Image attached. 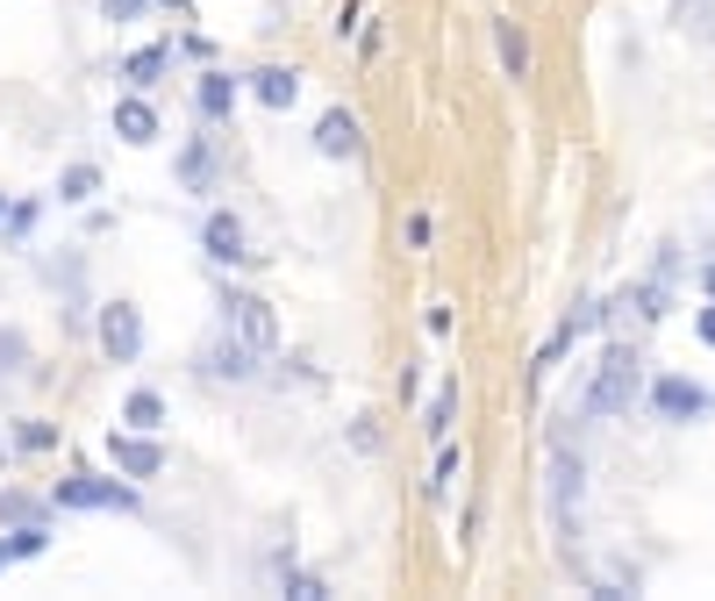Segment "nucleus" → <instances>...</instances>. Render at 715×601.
I'll return each instance as SVG.
<instances>
[{"label": "nucleus", "mask_w": 715, "mask_h": 601, "mask_svg": "<svg viewBox=\"0 0 715 601\" xmlns=\"http://www.w3.org/2000/svg\"><path fill=\"white\" fill-rule=\"evenodd\" d=\"M251 93H258L265 108H279V115H287V108L301 101V72H293V65H258V72H251Z\"/></svg>", "instance_id": "obj_10"}, {"label": "nucleus", "mask_w": 715, "mask_h": 601, "mask_svg": "<svg viewBox=\"0 0 715 601\" xmlns=\"http://www.w3.org/2000/svg\"><path fill=\"white\" fill-rule=\"evenodd\" d=\"M0 515H8V523H43V509H36L29 494H0Z\"/></svg>", "instance_id": "obj_23"}, {"label": "nucleus", "mask_w": 715, "mask_h": 601, "mask_svg": "<svg viewBox=\"0 0 715 601\" xmlns=\"http://www.w3.org/2000/svg\"><path fill=\"white\" fill-rule=\"evenodd\" d=\"M15 559H22V544H15V537H8V544H0V573L15 566Z\"/></svg>", "instance_id": "obj_25"}, {"label": "nucleus", "mask_w": 715, "mask_h": 601, "mask_svg": "<svg viewBox=\"0 0 715 601\" xmlns=\"http://www.w3.org/2000/svg\"><path fill=\"white\" fill-rule=\"evenodd\" d=\"M315 151H323V158H358V151H365V129H358L351 108H329V115L315 122Z\"/></svg>", "instance_id": "obj_9"}, {"label": "nucleus", "mask_w": 715, "mask_h": 601, "mask_svg": "<svg viewBox=\"0 0 715 601\" xmlns=\"http://www.w3.org/2000/svg\"><path fill=\"white\" fill-rule=\"evenodd\" d=\"M237 93H243V79H229V72H201V115L208 122L237 115Z\"/></svg>", "instance_id": "obj_12"}, {"label": "nucleus", "mask_w": 715, "mask_h": 601, "mask_svg": "<svg viewBox=\"0 0 715 601\" xmlns=\"http://www.w3.org/2000/svg\"><path fill=\"white\" fill-rule=\"evenodd\" d=\"M115 137H122V143H158V108L137 101V93H129V101H115Z\"/></svg>", "instance_id": "obj_11"}, {"label": "nucleus", "mask_w": 715, "mask_h": 601, "mask_svg": "<svg viewBox=\"0 0 715 601\" xmlns=\"http://www.w3.org/2000/svg\"><path fill=\"white\" fill-rule=\"evenodd\" d=\"M637 401V351L630 343H615L609 359H601L594 387H587V415H623Z\"/></svg>", "instance_id": "obj_2"}, {"label": "nucleus", "mask_w": 715, "mask_h": 601, "mask_svg": "<svg viewBox=\"0 0 715 601\" xmlns=\"http://www.w3.org/2000/svg\"><path fill=\"white\" fill-rule=\"evenodd\" d=\"M451 480H459V451L443 445V459H437V480H429V501H451Z\"/></svg>", "instance_id": "obj_20"}, {"label": "nucleus", "mask_w": 715, "mask_h": 601, "mask_svg": "<svg viewBox=\"0 0 715 601\" xmlns=\"http://www.w3.org/2000/svg\"><path fill=\"white\" fill-rule=\"evenodd\" d=\"M108 459H115L122 480H158L165 473V445L143 437V429H108Z\"/></svg>", "instance_id": "obj_3"}, {"label": "nucleus", "mask_w": 715, "mask_h": 601, "mask_svg": "<svg viewBox=\"0 0 715 601\" xmlns=\"http://www.w3.org/2000/svg\"><path fill=\"white\" fill-rule=\"evenodd\" d=\"M165 72H172V51H165V43H151V51H129V58H122V79H129V86H158Z\"/></svg>", "instance_id": "obj_14"}, {"label": "nucleus", "mask_w": 715, "mask_h": 601, "mask_svg": "<svg viewBox=\"0 0 715 601\" xmlns=\"http://www.w3.org/2000/svg\"><path fill=\"white\" fill-rule=\"evenodd\" d=\"M101 351L115 365L143 359V309H137V301H108V309H101Z\"/></svg>", "instance_id": "obj_4"}, {"label": "nucleus", "mask_w": 715, "mask_h": 601, "mask_svg": "<svg viewBox=\"0 0 715 601\" xmlns=\"http://www.w3.org/2000/svg\"><path fill=\"white\" fill-rule=\"evenodd\" d=\"M122 423H129V429H143V437H158V429H165V401H158L151 387H137V395L122 401Z\"/></svg>", "instance_id": "obj_15"}, {"label": "nucleus", "mask_w": 715, "mask_h": 601, "mask_svg": "<svg viewBox=\"0 0 715 601\" xmlns=\"http://www.w3.org/2000/svg\"><path fill=\"white\" fill-rule=\"evenodd\" d=\"M179 179H187L193 193H215V151H208V137H193L187 151H179Z\"/></svg>", "instance_id": "obj_13"}, {"label": "nucleus", "mask_w": 715, "mask_h": 601, "mask_svg": "<svg viewBox=\"0 0 715 601\" xmlns=\"http://www.w3.org/2000/svg\"><path fill=\"white\" fill-rule=\"evenodd\" d=\"M51 437H58V429H51V423H36V415L15 429V445H22V451H51Z\"/></svg>", "instance_id": "obj_22"}, {"label": "nucleus", "mask_w": 715, "mask_h": 601, "mask_svg": "<svg viewBox=\"0 0 715 601\" xmlns=\"http://www.w3.org/2000/svg\"><path fill=\"white\" fill-rule=\"evenodd\" d=\"M494 43H501V65H509V79H529V36L515 29V22H494Z\"/></svg>", "instance_id": "obj_16"}, {"label": "nucleus", "mask_w": 715, "mask_h": 601, "mask_svg": "<svg viewBox=\"0 0 715 601\" xmlns=\"http://www.w3.org/2000/svg\"><path fill=\"white\" fill-rule=\"evenodd\" d=\"M701 287H708V301H715V258H708V265H701Z\"/></svg>", "instance_id": "obj_27"}, {"label": "nucleus", "mask_w": 715, "mask_h": 601, "mask_svg": "<svg viewBox=\"0 0 715 601\" xmlns=\"http://www.w3.org/2000/svg\"><path fill=\"white\" fill-rule=\"evenodd\" d=\"M165 8H179V15H187V8H193V0H165Z\"/></svg>", "instance_id": "obj_28"}, {"label": "nucleus", "mask_w": 715, "mask_h": 601, "mask_svg": "<svg viewBox=\"0 0 715 601\" xmlns=\"http://www.w3.org/2000/svg\"><path fill=\"white\" fill-rule=\"evenodd\" d=\"M222 329H237L243 343H251L258 359H265V351H273L279 343V323H273V301H258V293H243V287H222Z\"/></svg>", "instance_id": "obj_1"}, {"label": "nucleus", "mask_w": 715, "mask_h": 601, "mask_svg": "<svg viewBox=\"0 0 715 601\" xmlns=\"http://www.w3.org/2000/svg\"><path fill=\"white\" fill-rule=\"evenodd\" d=\"M93 193H101V172H93V165H65V172H58V201L79 208V201H93Z\"/></svg>", "instance_id": "obj_17"}, {"label": "nucleus", "mask_w": 715, "mask_h": 601, "mask_svg": "<svg viewBox=\"0 0 715 601\" xmlns=\"http://www.w3.org/2000/svg\"><path fill=\"white\" fill-rule=\"evenodd\" d=\"M201 243H208V258H215V265H251V237H243V223L237 215H229V208H215V215H208L201 223Z\"/></svg>", "instance_id": "obj_7"}, {"label": "nucleus", "mask_w": 715, "mask_h": 601, "mask_svg": "<svg viewBox=\"0 0 715 601\" xmlns=\"http://www.w3.org/2000/svg\"><path fill=\"white\" fill-rule=\"evenodd\" d=\"M451 423H459V379H451V387H437V401H429V415H423V429L437 437V445L451 437Z\"/></svg>", "instance_id": "obj_18"}, {"label": "nucleus", "mask_w": 715, "mask_h": 601, "mask_svg": "<svg viewBox=\"0 0 715 601\" xmlns=\"http://www.w3.org/2000/svg\"><path fill=\"white\" fill-rule=\"evenodd\" d=\"M651 409L665 415V423H694V415H708V387H694V379L665 373L658 387H651Z\"/></svg>", "instance_id": "obj_8"}, {"label": "nucleus", "mask_w": 715, "mask_h": 601, "mask_svg": "<svg viewBox=\"0 0 715 601\" xmlns=\"http://www.w3.org/2000/svg\"><path fill=\"white\" fill-rule=\"evenodd\" d=\"M201 373L208 379H237V387H243V379H258V351L237 337V329H222V337L201 351Z\"/></svg>", "instance_id": "obj_6"}, {"label": "nucleus", "mask_w": 715, "mask_h": 601, "mask_svg": "<svg viewBox=\"0 0 715 601\" xmlns=\"http://www.w3.org/2000/svg\"><path fill=\"white\" fill-rule=\"evenodd\" d=\"M0 215H8V193H0Z\"/></svg>", "instance_id": "obj_29"}, {"label": "nucleus", "mask_w": 715, "mask_h": 601, "mask_svg": "<svg viewBox=\"0 0 715 601\" xmlns=\"http://www.w3.org/2000/svg\"><path fill=\"white\" fill-rule=\"evenodd\" d=\"M701 343H715V309H701Z\"/></svg>", "instance_id": "obj_26"}, {"label": "nucleus", "mask_w": 715, "mask_h": 601, "mask_svg": "<svg viewBox=\"0 0 715 601\" xmlns=\"http://www.w3.org/2000/svg\"><path fill=\"white\" fill-rule=\"evenodd\" d=\"M58 509H137V487H122V480H93V473H72V480H58Z\"/></svg>", "instance_id": "obj_5"}, {"label": "nucleus", "mask_w": 715, "mask_h": 601, "mask_svg": "<svg viewBox=\"0 0 715 601\" xmlns=\"http://www.w3.org/2000/svg\"><path fill=\"white\" fill-rule=\"evenodd\" d=\"M29 373V337L22 329H0V379H22Z\"/></svg>", "instance_id": "obj_19"}, {"label": "nucleus", "mask_w": 715, "mask_h": 601, "mask_svg": "<svg viewBox=\"0 0 715 601\" xmlns=\"http://www.w3.org/2000/svg\"><path fill=\"white\" fill-rule=\"evenodd\" d=\"M143 8H151V0H101V15H108V22H137Z\"/></svg>", "instance_id": "obj_24"}, {"label": "nucleus", "mask_w": 715, "mask_h": 601, "mask_svg": "<svg viewBox=\"0 0 715 601\" xmlns=\"http://www.w3.org/2000/svg\"><path fill=\"white\" fill-rule=\"evenodd\" d=\"M279 587H287L293 601H329V587L315 580V573H287V580H279Z\"/></svg>", "instance_id": "obj_21"}]
</instances>
